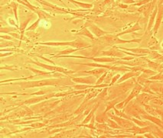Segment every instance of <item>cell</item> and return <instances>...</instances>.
<instances>
[{
	"label": "cell",
	"mask_w": 163,
	"mask_h": 138,
	"mask_svg": "<svg viewBox=\"0 0 163 138\" xmlns=\"http://www.w3.org/2000/svg\"><path fill=\"white\" fill-rule=\"evenodd\" d=\"M8 85L19 86L22 89H32V88H41L47 86L52 87H67L75 85V82L68 77H60V78H48L39 79V80L25 81L18 82H7Z\"/></svg>",
	"instance_id": "6da1fadb"
},
{
	"label": "cell",
	"mask_w": 163,
	"mask_h": 138,
	"mask_svg": "<svg viewBox=\"0 0 163 138\" xmlns=\"http://www.w3.org/2000/svg\"><path fill=\"white\" fill-rule=\"evenodd\" d=\"M136 79H133L131 80H129L128 82H122V83L118 84V86H110L109 90V98L110 100L116 99V98L119 97V96L124 95L125 93L129 90L130 89H133V86L136 83Z\"/></svg>",
	"instance_id": "7a4b0ae2"
},
{
	"label": "cell",
	"mask_w": 163,
	"mask_h": 138,
	"mask_svg": "<svg viewBox=\"0 0 163 138\" xmlns=\"http://www.w3.org/2000/svg\"><path fill=\"white\" fill-rule=\"evenodd\" d=\"M39 44L45 46H51V47H63V46H69L74 48H88L92 47L89 42L85 41L82 39H77L75 41H48V42H41L39 43Z\"/></svg>",
	"instance_id": "3957f363"
},
{
	"label": "cell",
	"mask_w": 163,
	"mask_h": 138,
	"mask_svg": "<svg viewBox=\"0 0 163 138\" xmlns=\"http://www.w3.org/2000/svg\"><path fill=\"white\" fill-rule=\"evenodd\" d=\"M101 42L103 44H106L107 45L114 46L117 45V44H129V43H136V44H139L142 41V38H136L133 40H123L117 34H108L107 35L103 36V37H98Z\"/></svg>",
	"instance_id": "277c9868"
},
{
	"label": "cell",
	"mask_w": 163,
	"mask_h": 138,
	"mask_svg": "<svg viewBox=\"0 0 163 138\" xmlns=\"http://www.w3.org/2000/svg\"><path fill=\"white\" fill-rule=\"evenodd\" d=\"M29 63H32V64L36 65V66L41 67V68L45 69V70H48V71H51V72H61V73L65 74V75H71V74L73 73H76L77 71H74V70H67V69L65 68V67H58L56 66V65H49V64H46V63H41V62L39 61H36V60H29Z\"/></svg>",
	"instance_id": "5b68a950"
},
{
	"label": "cell",
	"mask_w": 163,
	"mask_h": 138,
	"mask_svg": "<svg viewBox=\"0 0 163 138\" xmlns=\"http://www.w3.org/2000/svg\"><path fill=\"white\" fill-rule=\"evenodd\" d=\"M124 111L127 115H130L131 117L141 119V115L143 114L147 113L145 111V108H143L141 107V105L139 104L136 101V103H134L133 101H130L126 107L124 108Z\"/></svg>",
	"instance_id": "8992f818"
},
{
	"label": "cell",
	"mask_w": 163,
	"mask_h": 138,
	"mask_svg": "<svg viewBox=\"0 0 163 138\" xmlns=\"http://www.w3.org/2000/svg\"><path fill=\"white\" fill-rule=\"evenodd\" d=\"M143 86H142L141 84H139V82H136V83L135 84V86H133V88L132 89L130 93H129V96L125 99L124 101H120L118 104L116 105V108H118V109H124L125 107L126 106L129 102L135 98H136V96L139 94L140 92H142V89H143Z\"/></svg>",
	"instance_id": "52a82bcc"
},
{
	"label": "cell",
	"mask_w": 163,
	"mask_h": 138,
	"mask_svg": "<svg viewBox=\"0 0 163 138\" xmlns=\"http://www.w3.org/2000/svg\"><path fill=\"white\" fill-rule=\"evenodd\" d=\"M25 68L28 69L29 70L32 71L34 73V77L41 76V77H48V78H60V77H65V74L61 72H51V71H43V70H38V69L33 68L32 67H25Z\"/></svg>",
	"instance_id": "ba28073f"
},
{
	"label": "cell",
	"mask_w": 163,
	"mask_h": 138,
	"mask_svg": "<svg viewBox=\"0 0 163 138\" xmlns=\"http://www.w3.org/2000/svg\"><path fill=\"white\" fill-rule=\"evenodd\" d=\"M53 98H56V92H50V93H48V94L42 95V96H34V97L29 99L28 100H26V101L21 103L20 105H30L37 104V103H40L41 102V101H45V100L53 99Z\"/></svg>",
	"instance_id": "9c48e42d"
},
{
	"label": "cell",
	"mask_w": 163,
	"mask_h": 138,
	"mask_svg": "<svg viewBox=\"0 0 163 138\" xmlns=\"http://www.w3.org/2000/svg\"><path fill=\"white\" fill-rule=\"evenodd\" d=\"M107 114H108V116L110 117V118L113 119L123 129H129L135 125V124L133 123L131 120H129V119L122 118V117L117 116V115H113V114L110 113L109 111L107 112Z\"/></svg>",
	"instance_id": "30bf717a"
},
{
	"label": "cell",
	"mask_w": 163,
	"mask_h": 138,
	"mask_svg": "<svg viewBox=\"0 0 163 138\" xmlns=\"http://www.w3.org/2000/svg\"><path fill=\"white\" fill-rule=\"evenodd\" d=\"M75 83L86 84V85H96L97 79L94 76L91 75L90 76L85 77H71V78Z\"/></svg>",
	"instance_id": "8fae6325"
},
{
	"label": "cell",
	"mask_w": 163,
	"mask_h": 138,
	"mask_svg": "<svg viewBox=\"0 0 163 138\" xmlns=\"http://www.w3.org/2000/svg\"><path fill=\"white\" fill-rule=\"evenodd\" d=\"M156 96H157L150 94V93L148 92H142L139 93V94L136 96V101L139 105L144 106V105H145L150 104L151 100L153 99L154 98L156 97Z\"/></svg>",
	"instance_id": "7c38bea8"
},
{
	"label": "cell",
	"mask_w": 163,
	"mask_h": 138,
	"mask_svg": "<svg viewBox=\"0 0 163 138\" xmlns=\"http://www.w3.org/2000/svg\"><path fill=\"white\" fill-rule=\"evenodd\" d=\"M100 55H103V56H107V57H116V58H123L124 57L125 53L123 52L121 50H119V48L117 47H113L112 48H110V50L106 51H103Z\"/></svg>",
	"instance_id": "4fadbf2b"
},
{
	"label": "cell",
	"mask_w": 163,
	"mask_h": 138,
	"mask_svg": "<svg viewBox=\"0 0 163 138\" xmlns=\"http://www.w3.org/2000/svg\"><path fill=\"white\" fill-rule=\"evenodd\" d=\"M158 6V12L156 18H155V25L153 27V33L154 35H155L158 33L159 27H160L161 23L163 19V4H157Z\"/></svg>",
	"instance_id": "5bb4252c"
},
{
	"label": "cell",
	"mask_w": 163,
	"mask_h": 138,
	"mask_svg": "<svg viewBox=\"0 0 163 138\" xmlns=\"http://www.w3.org/2000/svg\"><path fill=\"white\" fill-rule=\"evenodd\" d=\"M87 27L90 29V31L96 36L97 37H103V36L107 35L108 34H111L110 32H105V31L102 30L101 28H100L98 26H97L96 25L93 23H87Z\"/></svg>",
	"instance_id": "9a60e30c"
},
{
	"label": "cell",
	"mask_w": 163,
	"mask_h": 138,
	"mask_svg": "<svg viewBox=\"0 0 163 138\" xmlns=\"http://www.w3.org/2000/svg\"><path fill=\"white\" fill-rule=\"evenodd\" d=\"M141 119L150 121L152 122V123L155 124V125L159 126V127H161V128L163 130L162 120V119H159L157 116H153V115H151L148 113H145V114H143V115H141Z\"/></svg>",
	"instance_id": "2e32d148"
},
{
	"label": "cell",
	"mask_w": 163,
	"mask_h": 138,
	"mask_svg": "<svg viewBox=\"0 0 163 138\" xmlns=\"http://www.w3.org/2000/svg\"><path fill=\"white\" fill-rule=\"evenodd\" d=\"M107 69L105 68H96V69H93V70H87V71H78L76 73H86V74H89V75H92V76H94L97 79H98L99 77L101 76L105 72H107Z\"/></svg>",
	"instance_id": "e0dca14e"
},
{
	"label": "cell",
	"mask_w": 163,
	"mask_h": 138,
	"mask_svg": "<svg viewBox=\"0 0 163 138\" xmlns=\"http://www.w3.org/2000/svg\"><path fill=\"white\" fill-rule=\"evenodd\" d=\"M141 72H140V71L134 72V71H131V70H129V71H128V72H124V75H123L122 76H121L120 78L119 79V80L117 81V84L122 83V82L127 81L128 79H129L131 78H134V77H136V76H139L141 74Z\"/></svg>",
	"instance_id": "ac0fdd59"
},
{
	"label": "cell",
	"mask_w": 163,
	"mask_h": 138,
	"mask_svg": "<svg viewBox=\"0 0 163 138\" xmlns=\"http://www.w3.org/2000/svg\"><path fill=\"white\" fill-rule=\"evenodd\" d=\"M124 98H126V97L125 96H124V95H122V96H119V97L116 98V99H112L110 100V101H108V102L107 103V106H106V108H105V111H104L105 113H107L108 111H110L111 109H113V108H115L116 105H117L118 103L122 101V100L124 99Z\"/></svg>",
	"instance_id": "d6986e66"
},
{
	"label": "cell",
	"mask_w": 163,
	"mask_h": 138,
	"mask_svg": "<svg viewBox=\"0 0 163 138\" xmlns=\"http://www.w3.org/2000/svg\"><path fill=\"white\" fill-rule=\"evenodd\" d=\"M120 50H124V51H129V52H132L134 53H138V54H150L151 53V50L146 49V48H126V47H118Z\"/></svg>",
	"instance_id": "ffe728a7"
},
{
	"label": "cell",
	"mask_w": 163,
	"mask_h": 138,
	"mask_svg": "<svg viewBox=\"0 0 163 138\" xmlns=\"http://www.w3.org/2000/svg\"><path fill=\"white\" fill-rule=\"evenodd\" d=\"M157 12H158V6L154 8L153 11H152V13L150 14V20H149V23H148V27H147V31H148V32H150L151 29L153 28L154 25H155V18H156Z\"/></svg>",
	"instance_id": "44dd1931"
},
{
	"label": "cell",
	"mask_w": 163,
	"mask_h": 138,
	"mask_svg": "<svg viewBox=\"0 0 163 138\" xmlns=\"http://www.w3.org/2000/svg\"><path fill=\"white\" fill-rule=\"evenodd\" d=\"M84 49V48H81V49H78V48H74V47H67L66 49L63 50V51H58V53L55 55V56L52 57H56L58 56H64V55H71L72 53L76 52L77 51H81V50Z\"/></svg>",
	"instance_id": "7402d4cb"
},
{
	"label": "cell",
	"mask_w": 163,
	"mask_h": 138,
	"mask_svg": "<svg viewBox=\"0 0 163 138\" xmlns=\"http://www.w3.org/2000/svg\"><path fill=\"white\" fill-rule=\"evenodd\" d=\"M99 106H100V102L97 103V104L93 107V108H92V109H91V112H90V113L88 114L87 115V117L84 118V120L83 121L82 123H81V124H87V123H89V122L91 121V120L92 119V118H93V117L94 116L95 112H96L97 110V108H98Z\"/></svg>",
	"instance_id": "603a6c76"
},
{
	"label": "cell",
	"mask_w": 163,
	"mask_h": 138,
	"mask_svg": "<svg viewBox=\"0 0 163 138\" xmlns=\"http://www.w3.org/2000/svg\"><path fill=\"white\" fill-rule=\"evenodd\" d=\"M131 121L135 124V125L139 126V127H146V126L150 125L152 124V122L148 120H145V121H142V119H139L136 118H134V117H132Z\"/></svg>",
	"instance_id": "cb8c5ba5"
},
{
	"label": "cell",
	"mask_w": 163,
	"mask_h": 138,
	"mask_svg": "<svg viewBox=\"0 0 163 138\" xmlns=\"http://www.w3.org/2000/svg\"><path fill=\"white\" fill-rule=\"evenodd\" d=\"M139 30H141V27L139 26V25L138 23H136V24H135L133 26H132L130 28L126 29V30L124 31V32H120V33L117 34V35L119 36H119L124 35V34L133 33V32H136V31H139Z\"/></svg>",
	"instance_id": "d4e9b609"
},
{
	"label": "cell",
	"mask_w": 163,
	"mask_h": 138,
	"mask_svg": "<svg viewBox=\"0 0 163 138\" xmlns=\"http://www.w3.org/2000/svg\"><path fill=\"white\" fill-rule=\"evenodd\" d=\"M77 35H81V36H86L87 37H89L90 39L91 40H95V37L94 36H93V34H92V32L90 31V29L88 28V27H85L84 28H83L82 30L81 31V32H77Z\"/></svg>",
	"instance_id": "484cf974"
},
{
	"label": "cell",
	"mask_w": 163,
	"mask_h": 138,
	"mask_svg": "<svg viewBox=\"0 0 163 138\" xmlns=\"http://www.w3.org/2000/svg\"><path fill=\"white\" fill-rule=\"evenodd\" d=\"M109 118H110V117L108 116V114L103 112V113L99 114V115H97L96 121L98 122V123H106L107 119Z\"/></svg>",
	"instance_id": "4316f807"
},
{
	"label": "cell",
	"mask_w": 163,
	"mask_h": 138,
	"mask_svg": "<svg viewBox=\"0 0 163 138\" xmlns=\"http://www.w3.org/2000/svg\"><path fill=\"white\" fill-rule=\"evenodd\" d=\"M106 123H107V125L112 129H117V130H121V129H123L122 127H121L120 126L118 125L117 122L113 120V119H112L110 118H109L108 119H107V121Z\"/></svg>",
	"instance_id": "83f0119b"
},
{
	"label": "cell",
	"mask_w": 163,
	"mask_h": 138,
	"mask_svg": "<svg viewBox=\"0 0 163 138\" xmlns=\"http://www.w3.org/2000/svg\"><path fill=\"white\" fill-rule=\"evenodd\" d=\"M67 1H70L71 2L74 3L76 6H78L79 7L83 8H91L93 7V4L91 3H84V2H81L76 1V0H67Z\"/></svg>",
	"instance_id": "f1b7e54d"
},
{
	"label": "cell",
	"mask_w": 163,
	"mask_h": 138,
	"mask_svg": "<svg viewBox=\"0 0 163 138\" xmlns=\"http://www.w3.org/2000/svg\"><path fill=\"white\" fill-rule=\"evenodd\" d=\"M0 70H10V71H16V70H19V67H17V66H15V65H10V66L6 65V66H5V67L2 66L1 67H0Z\"/></svg>",
	"instance_id": "f546056e"
},
{
	"label": "cell",
	"mask_w": 163,
	"mask_h": 138,
	"mask_svg": "<svg viewBox=\"0 0 163 138\" xmlns=\"http://www.w3.org/2000/svg\"><path fill=\"white\" fill-rule=\"evenodd\" d=\"M149 79L153 81H163V73H162V72H157L155 75L150 76Z\"/></svg>",
	"instance_id": "4dcf8cb0"
},
{
	"label": "cell",
	"mask_w": 163,
	"mask_h": 138,
	"mask_svg": "<svg viewBox=\"0 0 163 138\" xmlns=\"http://www.w3.org/2000/svg\"><path fill=\"white\" fill-rule=\"evenodd\" d=\"M113 76H114V71H113V70H109L108 73H107V76H106L104 82H103V83H107V84H109V85H110L111 79H112L113 77Z\"/></svg>",
	"instance_id": "1f68e13d"
},
{
	"label": "cell",
	"mask_w": 163,
	"mask_h": 138,
	"mask_svg": "<svg viewBox=\"0 0 163 138\" xmlns=\"http://www.w3.org/2000/svg\"><path fill=\"white\" fill-rule=\"evenodd\" d=\"M11 6H12V8H13V12H14V14H15V20H16L17 23H18V15H17V9H18V4H17L16 2H11Z\"/></svg>",
	"instance_id": "d6a6232c"
},
{
	"label": "cell",
	"mask_w": 163,
	"mask_h": 138,
	"mask_svg": "<svg viewBox=\"0 0 163 138\" xmlns=\"http://www.w3.org/2000/svg\"><path fill=\"white\" fill-rule=\"evenodd\" d=\"M45 126H46L45 124L42 123V122L34 121V122H33L32 125H29V127H32L34 129H39V128H41V127H45Z\"/></svg>",
	"instance_id": "836d02e7"
},
{
	"label": "cell",
	"mask_w": 163,
	"mask_h": 138,
	"mask_svg": "<svg viewBox=\"0 0 163 138\" xmlns=\"http://www.w3.org/2000/svg\"><path fill=\"white\" fill-rule=\"evenodd\" d=\"M15 31H16V29L13 28V27H2L1 30H0V32H1L2 34L3 33L6 34V33H9V32H15Z\"/></svg>",
	"instance_id": "e575fe53"
},
{
	"label": "cell",
	"mask_w": 163,
	"mask_h": 138,
	"mask_svg": "<svg viewBox=\"0 0 163 138\" xmlns=\"http://www.w3.org/2000/svg\"><path fill=\"white\" fill-rule=\"evenodd\" d=\"M109 70H107V72H105L103 74V75L101 76H100L99 78L97 79V82H96V85H100V84H102L104 82V80H105V78L106 76H107V73H108Z\"/></svg>",
	"instance_id": "d590c367"
},
{
	"label": "cell",
	"mask_w": 163,
	"mask_h": 138,
	"mask_svg": "<svg viewBox=\"0 0 163 138\" xmlns=\"http://www.w3.org/2000/svg\"><path fill=\"white\" fill-rule=\"evenodd\" d=\"M120 77H121V75L119 73H117V74H116V75H114L112 79H111V82L110 83V86H114V84L115 83H117V81L119 80V79L120 78Z\"/></svg>",
	"instance_id": "8d00e7d4"
},
{
	"label": "cell",
	"mask_w": 163,
	"mask_h": 138,
	"mask_svg": "<svg viewBox=\"0 0 163 138\" xmlns=\"http://www.w3.org/2000/svg\"><path fill=\"white\" fill-rule=\"evenodd\" d=\"M40 21H41V19H40V18H39V19L36 21V22H34V23H33L32 25H31V26H29V27H28V28L26 29V31H34V30H35V29L38 27V26H39V25Z\"/></svg>",
	"instance_id": "74e56055"
},
{
	"label": "cell",
	"mask_w": 163,
	"mask_h": 138,
	"mask_svg": "<svg viewBox=\"0 0 163 138\" xmlns=\"http://www.w3.org/2000/svg\"><path fill=\"white\" fill-rule=\"evenodd\" d=\"M151 1H152V0H139L138 2L133 4V6H144V5L147 4V3L150 2Z\"/></svg>",
	"instance_id": "f35d334b"
},
{
	"label": "cell",
	"mask_w": 163,
	"mask_h": 138,
	"mask_svg": "<svg viewBox=\"0 0 163 138\" xmlns=\"http://www.w3.org/2000/svg\"><path fill=\"white\" fill-rule=\"evenodd\" d=\"M15 44H14L13 42H9V41H7V40L5 44L1 41V44H0V47L1 48H4V47L6 48L7 47H15Z\"/></svg>",
	"instance_id": "ab89813d"
},
{
	"label": "cell",
	"mask_w": 163,
	"mask_h": 138,
	"mask_svg": "<svg viewBox=\"0 0 163 138\" xmlns=\"http://www.w3.org/2000/svg\"><path fill=\"white\" fill-rule=\"evenodd\" d=\"M0 51L1 52H19V50H17L15 49V48H1V50H0Z\"/></svg>",
	"instance_id": "60d3db41"
},
{
	"label": "cell",
	"mask_w": 163,
	"mask_h": 138,
	"mask_svg": "<svg viewBox=\"0 0 163 138\" xmlns=\"http://www.w3.org/2000/svg\"><path fill=\"white\" fill-rule=\"evenodd\" d=\"M135 58H136V57H133V56H126V57H124L121 58L120 60H126V61H129V60H134Z\"/></svg>",
	"instance_id": "b9f144b4"
},
{
	"label": "cell",
	"mask_w": 163,
	"mask_h": 138,
	"mask_svg": "<svg viewBox=\"0 0 163 138\" xmlns=\"http://www.w3.org/2000/svg\"><path fill=\"white\" fill-rule=\"evenodd\" d=\"M14 52H6V53H4V52H1V54H0V57H8V56H10V55H12L13 54Z\"/></svg>",
	"instance_id": "7bdbcfd3"
},
{
	"label": "cell",
	"mask_w": 163,
	"mask_h": 138,
	"mask_svg": "<svg viewBox=\"0 0 163 138\" xmlns=\"http://www.w3.org/2000/svg\"><path fill=\"white\" fill-rule=\"evenodd\" d=\"M123 2L125 4H134L136 3L135 0H123Z\"/></svg>",
	"instance_id": "ee69618b"
},
{
	"label": "cell",
	"mask_w": 163,
	"mask_h": 138,
	"mask_svg": "<svg viewBox=\"0 0 163 138\" xmlns=\"http://www.w3.org/2000/svg\"><path fill=\"white\" fill-rule=\"evenodd\" d=\"M1 39H5V40H13V37H11V36H8V35H1Z\"/></svg>",
	"instance_id": "f6af8a7d"
},
{
	"label": "cell",
	"mask_w": 163,
	"mask_h": 138,
	"mask_svg": "<svg viewBox=\"0 0 163 138\" xmlns=\"http://www.w3.org/2000/svg\"><path fill=\"white\" fill-rule=\"evenodd\" d=\"M158 96H159V97H160V98H162V99H163V94H159V95H157Z\"/></svg>",
	"instance_id": "bcb514c9"
},
{
	"label": "cell",
	"mask_w": 163,
	"mask_h": 138,
	"mask_svg": "<svg viewBox=\"0 0 163 138\" xmlns=\"http://www.w3.org/2000/svg\"><path fill=\"white\" fill-rule=\"evenodd\" d=\"M162 47H163V42L162 43Z\"/></svg>",
	"instance_id": "7dc6e473"
}]
</instances>
